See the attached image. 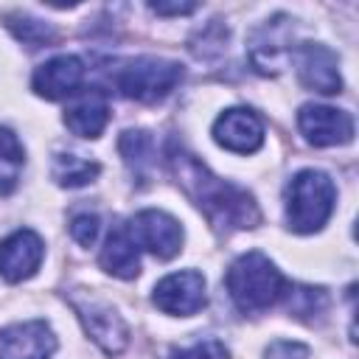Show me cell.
Listing matches in <instances>:
<instances>
[{
    "mask_svg": "<svg viewBox=\"0 0 359 359\" xmlns=\"http://www.w3.org/2000/svg\"><path fill=\"white\" fill-rule=\"evenodd\" d=\"M168 171L177 185L188 194V199L208 216V222L219 230H250L261 222V210L250 191L216 177L205 163H199L191 151L171 143L165 151Z\"/></svg>",
    "mask_w": 359,
    "mask_h": 359,
    "instance_id": "obj_1",
    "label": "cell"
},
{
    "mask_svg": "<svg viewBox=\"0 0 359 359\" xmlns=\"http://www.w3.org/2000/svg\"><path fill=\"white\" fill-rule=\"evenodd\" d=\"M224 283H227V292H230L233 303L244 314L264 311V309L275 306L280 297H286V292H289V280L258 250L238 255L230 264Z\"/></svg>",
    "mask_w": 359,
    "mask_h": 359,
    "instance_id": "obj_2",
    "label": "cell"
},
{
    "mask_svg": "<svg viewBox=\"0 0 359 359\" xmlns=\"http://www.w3.org/2000/svg\"><path fill=\"white\" fill-rule=\"evenodd\" d=\"M337 188L325 171L303 168L286 185V222L294 233H317L334 213Z\"/></svg>",
    "mask_w": 359,
    "mask_h": 359,
    "instance_id": "obj_3",
    "label": "cell"
},
{
    "mask_svg": "<svg viewBox=\"0 0 359 359\" xmlns=\"http://www.w3.org/2000/svg\"><path fill=\"white\" fill-rule=\"evenodd\" d=\"M182 79V65L160 56H137L115 67L112 81L115 90L132 101L140 104H157L163 101Z\"/></svg>",
    "mask_w": 359,
    "mask_h": 359,
    "instance_id": "obj_4",
    "label": "cell"
},
{
    "mask_svg": "<svg viewBox=\"0 0 359 359\" xmlns=\"http://www.w3.org/2000/svg\"><path fill=\"white\" fill-rule=\"evenodd\" d=\"M70 306L79 314L84 331L93 337V342L104 353H109V356L123 353V348L129 345V325L123 323V317L109 303H104V300L76 289L70 294Z\"/></svg>",
    "mask_w": 359,
    "mask_h": 359,
    "instance_id": "obj_5",
    "label": "cell"
},
{
    "mask_svg": "<svg viewBox=\"0 0 359 359\" xmlns=\"http://www.w3.org/2000/svg\"><path fill=\"white\" fill-rule=\"evenodd\" d=\"M126 230L137 250L143 247L163 261L174 258L182 250V224L165 210H154V208L140 210L129 219Z\"/></svg>",
    "mask_w": 359,
    "mask_h": 359,
    "instance_id": "obj_6",
    "label": "cell"
},
{
    "mask_svg": "<svg viewBox=\"0 0 359 359\" xmlns=\"http://www.w3.org/2000/svg\"><path fill=\"white\" fill-rule=\"evenodd\" d=\"M154 306L171 317H191L205 306V278L196 269H182L165 275L151 294Z\"/></svg>",
    "mask_w": 359,
    "mask_h": 359,
    "instance_id": "obj_7",
    "label": "cell"
},
{
    "mask_svg": "<svg viewBox=\"0 0 359 359\" xmlns=\"http://www.w3.org/2000/svg\"><path fill=\"white\" fill-rule=\"evenodd\" d=\"M297 126L311 146H342L353 140V118L345 109L325 104H303L297 112Z\"/></svg>",
    "mask_w": 359,
    "mask_h": 359,
    "instance_id": "obj_8",
    "label": "cell"
},
{
    "mask_svg": "<svg viewBox=\"0 0 359 359\" xmlns=\"http://www.w3.org/2000/svg\"><path fill=\"white\" fill-rule=\"evenodd\" d=\"M294 65H297V79L303 87L334 95L342 90V76H339V59L331 48L323 42H303L294 50Z\"/></svg>",
    "mask_w": 359,
    "mask_h": 359,
    "instance_id": "obj_9",
    "label": "cell"
},
{
    "mask_svg": "<svg viewBox=\"0 0 359 359\" xmlns=\"http://www.w3.org/2000/svg\"><path fill=\"white\" fill-rule=\"evenodd\" d=\"M53 351L56 337L45 320H28L0 328V359H50Z\"/></svg>",
    "mask_w": 359,
    "mask_h": 359,
    "instance_id": "obj_10",
    "label": "cell"
},
{
    "mask_svg": "<svg viewBox=\"0 0 359 359\" xmlns=\"http://www.w3.org/2000/svg\"><path fill=\"white\" fill-rule=\"evenodd\" d=\"M213 140L236 154H252L264 143V123L261 118L247 107L224 109L213 121Z\"/></svg>",
    "mask_w": 359,
    "mask_h": 359,
    "instance_id": "obj_11",
    "label": "cell"
},
{
    "mask_svg": "<svg viewBox=\"0 0 359 359\" xmlns=\"http://www.w3.org/2000/svg\"><path fill=\"white\" fill-rule=\"evenodd\" d=\"M42 258H45V244L28 227L14 230L11 236H6L0 241V275L8 283L28 280L39 269Z\"/></svg>",
    "mask_w": 359,
    "mask_h": 359,
    "instance_id": "obj_12",
    "label": "cell"
},
{
    "mask_svg": "<svg viewBox=\"0 0 359 359\" xmlns=\"http://www.w3.org/2000/svg\"><path fill=\"white\" fill-rule=\"evenodd\" d=\"M292 20L278 14L250 36V59L261 73H278L292 53Z\"/></svg>",
    "mask_w": 359,
    "mask_h": 359,
    "instance_id": "obj_13",
    "label": "cell"
},
{
    "mask_svg": "<svg viewBox=\"0 0 359 359\" xmlns=\"http://www.w3.org/2000/svg\"><path fill=\"white\" fill-rule=\"evenodd\" d=\"M81 81H84V62L73 53H62V56L42 62L34 70L31 87L36 95H42L48 101H59V98L79 93Z\"/></svg>",
    "mask_w": 359,
    "mask_h": 359,
    "instance_id": "obj_14",
    "label": "cell"
},
{
    "mask_svg": "<svg viewBox=\"0 0 359 359\" xmlns=\"http://www.w3.org/2000/svg\"><path fill=\"white\" fill-rule=\"evenodd\" d=\"M109 123V104L101 90H87L65 109V126L79 137H98Z\"/></svg>",
    "mask_w": 359,
    "mask_h": 359,
    "instance_id": "obj_15",
    "label": "cell"
},
{
    "mask_svg": "<svg viewBox=\"0 0 359 359\" xmlns=\"http://www.w3.org/2000/svg\"><path fill=\"white\" fill-rule=\"evenodd\" d=\"M98 261H101L104 272H109L112 278H121V280H129L140 272V255H137V247H135L126 224L109 230Z\"/></svg>",
    "mask_w": 359,
    "mask_h": 359,
    "instance_id": "obj_16",
    "label": "cell"
},
{
    "mask_svg": "<svg viewBox=\"0 0 359 359\" xmlns=\"http://www.w3.org/2000/svg\"><path fill=\"white\" fill-rule=\"evenodd\" d=\"M50 174L56 180V185H62V188H81V185H90L101 174V165L95 160L81 157V154L62 151V154L53 157Z\"/></svg>",
    "mask_w": 359,
    "mask_h": 359,
    "instance_id": "obj_17",
    "label": "cell"
},
{
    "mask_svg": "<svg viewBox=\"0 0 359 359\" xmlns=\"http://www.w3.org/2000/svg\"><path fill=\"white\" fill-rule=\"evenodd\" d=\"M118 149H121V157L123 163L129 165V171L137 177V180H146L151 163H154V140L149 132L143 129H126L118 140Z\"/></svg>",
    "mask_w": 359,
    "mask_h": 359,
    "instance_id": "obj_18",
    "label": "cell"
},
{
    "mask_svg": "<svg viewBox=\"0 0 359 359\" xmlns=\"http://www.w3.org/2000/svg\"><path fill=\"white\" fill-rule=\"evenodd\" d=\"M22 165H25L22 143L8 126H0V194H8L17 188Z\"/></svg>",
    "mask_w": 359,
    "mask_h": 359,
    "instance_id": "obj_19",
    "label": "cell"
},
{
    "mask_svg": "<svg viewBox=\"0 0 359 359\" xmlns=\"http://www.w3.org/2000/svg\"><path fill=\"white\" fill-rule=\"evenodd\" d=\"M6 28H8L17 39H22L25 45H31V48L48 45V42L56 39V31H53L48 22H42V20H36V17L25 14V11H11V14H6Z\"/></svg>",
    "mask_w": 359,
    "mask_h": 359,
    "instance_id": "obj_20",
    "label": "cell"
},
{
    "mask_svg": "<svg viewBox=\"0 0 359 359\" xmlns=\"http://www.w3.org/2000/svg\"><path fill=\"white\" fill-rule=\"evenodd\" d=\"M171 359H230V351L219 339H196L185 348H171Z\"/></svg>",
    "mask_w": 359,
    "mask_h": 359,
    "instance_id": "obj_21",
    "label": "cell"
},
{
    "mask_svg": "<svg viewBox=\"0 0 359 359\" xmlns=\"http://www.w3.org/2000/svg\"><path fill=\"white\" fill-rule=\"evenodd\" d=\"M101 230V219L95 213H76L70 219V236L81 244V247H93Z\"/></svg>",
    "mask_w": 359,
    "mask_h": 359,
    "instance_id": "obj_22",
    "label": "cell"
},
{
    "mask_svg": "<svg viewBox=\"0 0 359 359\" xmlns=\"http://www.w3.org/2000/svg\"><path fill=\"white\" fill-rule=\"evenodd\" d=\"M306 356H309V348L300 342L280 339V342H272L266 348V359H306Z\"/></svg>",
    "mask_w": 359,
    "mask_h": 359,
    "instance_id": "obj_23",
    "label": "cell"
},
{
    "mask_svg": "<svg viewBox=\"0 0 359 359\" xmlns=\"http://www.w3.org/2000/svg\"><path fill=\"white\" fill-rule=\"evenodd\" d=\"M149 8L154 14H163V17H177V14L196 11V3H149Z\"/></svg>",
    "mask_w": 359,
    "mask_h": 359,
    "instance_id": "obj_24",
    "label": "cell"
}]
</instances>
